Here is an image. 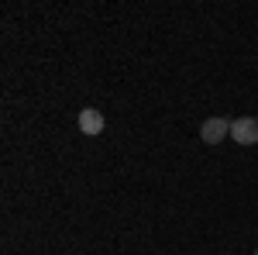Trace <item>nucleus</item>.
Returning <instances> with one entry per match:
<instances>
[{
  "mask_svg": "<svg viewBox=\"0 0 258 255\" xmlns=\"http://www.w3.org/2000/svg\"><path fill=\"white\" fill-rule=\"evenodd\" d=\"M231 138H234L238 145H258V118L231 121Z\"/></svg>",
  "mask_w": 258,
  "mask_h": 255,
  "instance_id": "1",
  "label": "nucleus"
},
{
  "mask_svg": "<svg viewBox=\"0 0 258 255\" xmlns=\"http://www.w3.org/2000/svg\"><path fill=\"white\" fill-rule=\"evenodd\" d=\"M227 135H231V121L227 118H210V121H203V128H200V138H203L207 145H217V141H224Z\"/></svg>",
  "mask_w": 258,
  "mask_h": 255,
  "instance_id": "2",
  "label": "nucleus"
},
{
  "mask_svg": "<svg viewBox=\"0 0 258 255\" xmlns=\"http://www.w3.org/2000/svg\"><path fill=\"white\" fill-rule=\"evenodd\" d=\"M255 255H258V248H255Z\"/></svg>",
  "mask_w": 258,
  "mask_h": 255,
  "instance_id": "4",
  "label": "nucleus"
},
{
  "mask_svg": "<svg viewBox=\"0 0 258 255\" xmlns=\"http://www.w3.org/2000/svg\"><path fill=\"white\" fill-rule=\"evenodd\" d=\"M76 124H80L83 135H100V131H103V114H100L97 107H83Z\"/></svg>",
  "mask_w": 258,
  "mask_h": 255,
  "instance_id": "3",
  "label": "nucleus"
}]
</instances>
